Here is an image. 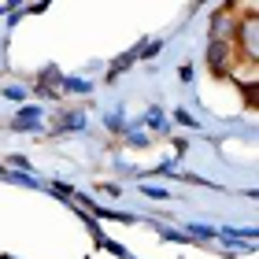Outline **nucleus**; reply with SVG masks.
Segmentation results:
<instances>
[{
  "mask_svg": "<svg viewBox=\"0 0 259 259\" xmlns=\"http://www.w3.org/2000/svg\"><path fill=\"white\" fill-rule=\"evenodd\" d=\"M230 45H233V49H241L248 60H255V49H259V15H255V11H244V15L233 22Z\"/></svg>",
  "mask_w": 259,
  "mask_h": 259,
  "instance_id": "1",
  "label": "nucleus"
},
{
  "mask_svg": "<svg viewBox=\"0 0 259 259\" xmlns=\"http://www.w3.org/2000/svg\"><path fill=\"white\" fill-rule=\"evenodd\" d=\"M226 56H233V45H230V41H211V49H207L211 70H222V67H226Z\"/></svg>",
  "mask_w": 259,
  "mask_h": 259,
  "instance_id": "2",
  "label": "nucleus"
}]
</instances>
